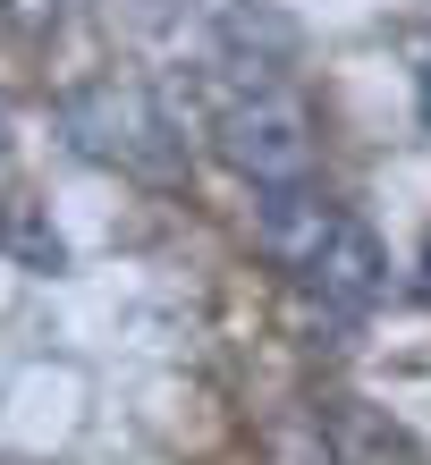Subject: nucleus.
I'll list each match as a JSON object with an SVG mask.
<instances>
[{
	"mask_svg": "<svg viewBox=\"0 0 431 465\" xmlns=\"http://www.w3.org/2000/svg\"><path fill=\"white\" fill-rule=\"evenodd\" d=\"M0 144H9V111H0Z\"/></svg>",
	"mask_w": 431,
	"mask_h": 465,
	"instance_id": "9d476101",
	"label": "nucleus"
},
{
	"mask_svg": "<svg viewBox=\"0 0 431 465\" xmlns=\"http://www.w3.org/2000/svg\"><path fill=\"white\" fill-rule=\"evenodd\" d=\"M0 245H9L25 271H60V262H68L60 229H43V212H34V203H9V221H0Z\"/></svg>",
	"mask_w": 431,
	"mask_h": 465,
	"instance_id": "423d86ee",
	"label": "nucleus"
},
{
	"mask_svg": "<svg viewBox=\"0 0 431 465\" xmlns=\"http://www.w3.org/2000/svg\"><path fill=\"white\" fill-rule=\"evenodd\" d=\"M313 296V305H330V313H372L389 296V254H381V237H372L364 221H338L330 229V245H321V254L305 262V280H296Z\"/></svg>",
	"mask_w": 431,
	"mask_h": 465,
	"instance_id": "7ed1b4c3",
	"label": "nucleus"
},
{
	"mask_svg": "<svg viewBox=\"0 0 431 465\" xmlns=\"http://www.w3.org/2000/svg\"><path fill=\"white\" fill-rule=\"evenodd\" d=\"M338 221H347V212L321 195L313 178H305V186H271V195H254V245H262L279 271H296V280H305V262L330 245Z\"/></svg>",
	"mask_w": 431,
	"mask_h": 465,
	"instance_id": "20e7f679",
	"label": "nucleus"
},
{
	"mask_svg": "<svg viewBox=\"0 0 431 465\" xmlns=\"http://www.w3.org/2000/svg\"><path fill=\"white\" fill-rule=\"evenodd\" d=\"M313 153H321V127H313V111L288 85L237 94L229 111H220V161H229L237 178H254V195H271V186H305L313 178Z\"/></svg>",
	"mask_w": 431,
	"mask_h": 465,
	"instance_id": "f03ea898",
	"label": "nucleus"
},
{
	"mask_svg": "<svg viewBox=\"0 0 431 465\" xmlns=\"http://www.w3.org/2000/svg\"><path fill=\"white\" fill-rule=\"evenodd\" d=\"M423 296H431V245H423Z\"/></svg>",
	"mask_w": 431,
	"mask_h": 465,
	"instance_id": "1a4fd4ad",
	"label": "nucleus"
},
{
	"mask_svg": "<svg viewBox=\"0 0 431 465\" xmlns=\"http://www.w3.org/2000/svg\"><path fill=\"white\" fill-rule=\"evenodd\" d=\"M60 135L102 170H127V178H178V153L186 135L170 127V111L127 85V76H93V85L60 94Z\"/></svg>",
	"mask_w": 431,
	"mask_h": 465,
	"instance_id": "f257e3e1",
	"label": "nucleus"
},
{
	"mask_svg": "<svg viewBox=\"0 0 431 465\" xmlns=\"http://www.w3.org/2000/svg\"><path fill=\"white\" fill-rule=\"evenodd\" d=\"M313 431H321V449H330V465H415L407 431H397L381 406H364V398H330L313 415Z\"/></svg>",
	"mask_w": 431,
	"mask_h": 465,
	"instance_id": "39448f33",
	"label": "nucleus"
},
{
	"mask_svg": "<svg viewBox=\"0 0 431 465\" xmlns=\"http://www.w3.org/2000/svg\"><path fill=\"white\" fill-rule=\"evenodd\" d=\"M0 9H9V25H17V35H51L68 0H0Z\"/></svg>",
	"mask_w": 431,
	"mask_h": 465,
	"instance_id": "0eeeda50",
	"label": "nucleus"
},
{
	"mask_svg": "<svg viewBox=\"0 0 431 465\" xmlns=\"http://www.w3.org/2000/svg\"><path fill=\"white\" fill-rule=\"evenodd\" d=\"M423 127H431V51H423Z\"/></svg>",
	"mask_w": 431,
	"mask_h": 465,
	"instance_id": "6e6552de",
	"label": "nucleus"
}]
</instances>
